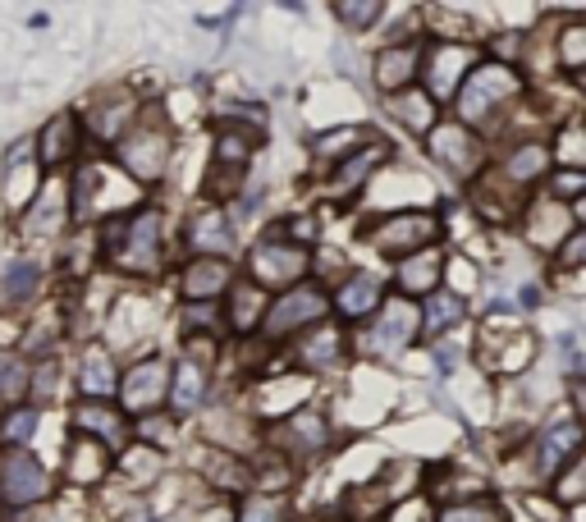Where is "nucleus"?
<instances>
[{
	"instance_id": "obj_1",
	"label": "nucleus",
	"mask_w": 586,
	"mask_h": 522,
	"mask_svg": "<svg viewBox=\"0 0 586 522\" xmlns=\"http://www.w3.org/2000/svg\"><path fill=\"white\" fill-rule=\"evenodd\" d=\"M42 490H46V472L37 458L10 454L0 463V495L10 504H33V500H42Z\"/></svg>"
},
{
	"instance_id": "obj_2",
	"label": "nucleus",
	"mask_w": 586,
	"mask_h": 522,
	"mask_svg": "<svg viewBox=\"0 0 586 522\" xmlns=\"http://www.w3.org/2000/svg\"><path fill=\"white\" fill-rule=\"evenodd\" d=\"M298 271H303V252L284 248V243H261L252 252V275L261 284H289Z\"/></svg>"
},
{
	"instance_id": "obj_3",
	"label": "nucleus",
	"mask_w": 586,
	"mask_h": 522,
	"mask_svg": "<svg viewBox=\"0 0 586 522\" xmlns=\"http://www.w3.org/2000/svg\"><path fill=\"white\" fill-rule=\"evenodd\" d=\"M513 92V78L504 74V69H481L472 83H467V101H463V110L477 120V115H486L490 106H500L504 97Z\"/></svg>"
},
{
	"instance_id": "obj_4",
	"label": "nucleus",
	"mask_w": 586,
	"mask_h": 522,
	"mask_svg": "<svg viewBox=\"0 0 586 522\" xmlns=\"http://www.w3.org/2000/svg\"><path fill=\"white\" fill-rule=\"evenodd\" d=\"M312 316H321V298L312 294V289H298L293 298H284L280 307H275V321L271 330H293V326H307Z\"/></svg>"
},
{
	"instance_id": "obj_5",
	"label": "nucleus",
	"mask_w": 586,
	"mask_h": 522,
	"mask_svg": "<svg viewBox=\"0 0 586 522\" xmlns=\"http://www.w3.org/2000/svg\"><path fill=\"white\" fill-rule=\"evenodd\" d=\"M161 362H147V367L133 371V381H129V403L133 408H152L156 399H161Z\"/></svg>"
},
{
	"instance_id": "obj_6",
	"label": "nucleus",
	"mask_w": 586,
	"mask_h": 522,
	"mask_svg": "<svg viewBox=\"0 0 586 522\" xmlns=\"http://www.w3.org/2000/svg\"><path fill=\"white\" fill-rule=\"evenodd\" d=\"M225 280H229V271L220 266V261H202V266H193V271H188V294H193V298H211V294H220V289H225Z\"/></svg>"
},
{
	"instance_id": "obj_7",
	"label": "nucleus",
	"mask_w": 586,
	"mask_h": 522,
	"mask_svg": "<svg viewBox=\"0 0 586 522\" xmlns=\"http://www.w3.org/2000/svg\"><path fill=\"white\" fill-rule=\"evenodd\" d=\"M577 426L573 422H559L550 426V440H545V472H559V458L564 454H577Z\"/></svg>"
},
{
	"instance_id": "obj_8",
	"label": "nucleus",
	"mask_w": 586,
	"mask_h": 522,
	"mask_svg": "<svg viewBox=\"0 0 586 522\" xmlns=\"http://www.w3.org/2000/svg\"><path fill=\"white\" fill-rule=\"evenodd\" d=\"M376 298H380V284L371 280V275H358V280H353L344 294H339V307H344L348 316H362L367 307H376Z\"/></svg>"
},
{
	"instance_id": "obj_9",
	"label": "nucleus",
	"mask_w": 586,
	"mask_h": 522,
	"mask_svg": "<svg viewBox=\"0 0 586 522\" xmlns=\"http://www.w3.org/2000/svg\"><path fill=\"white\" fill-rule=\"evenodd\" d=\"M110 385H115V371H110V358L101 353V348H92L83 362V390L87 394H110Z\"/></svg>"
},
{
	"instance_id": "obj_10",
	"label": "nucleus",
	"mask_w": 586,
	"mask_h": 522,
	"mask_svg": "<svg viewBox=\"0 0 586 522\" xmlns=\"http://www.w3.org/2000/svg\"><path fill=\"white\" fill-rule=\"evenodd\" d=\"M431 234V220H422V216H413V220H394L385 234H380V248H390V252H399V248H408V239H426Z\"/></svg>"
},
{
	"instance_id": "obj_11",
	"label": "nucleus",
	"mask_w": 586,
	"mask_h": 522,
	"mask_svg": "<svg viewBox=\"0 0 586 522\" xmlns=\"http://www.w3.org/2000/svg\"><path fill=\"white\" fill-rule=\"evenodd\" d=\"M37 289V266L33 261H14L10 271H5V284H0V294L10 298V303H19V298H28Z\"/></svg>"
},
{
	"instance_id": "obj_12",
	"label": "nucleus",
	"mask_w": 586,
	"mask_h": 522,
	"mask_svg": "<svg viewBox=\"0 0 586 522\" xmlns=\"http://www.w3.org/2000/svg\"><path fill=\"white\" fill-rule=\"evenodd\" d=\"M413 335V312H408V307H390V312H385V321H380V348H399L403 339Z\"/></svg>"
},
{
	"instance_id": "obj_13",
	"label": "nucleus",
	"mask_w": 586,
	"mask_h": 522,
	"mask_svg": "<svg viewBox=\"0 0 586 522\" xmlns=\"http://www.w3.org/2000/svg\"><path fill=\"white\" fill-rule=\"evenodd\" d=\"M193 239H197V248H202V252H225L229 248V225L220 220V211H211V216L197 220Z\"/></svg>"
},
{
	"instance_id": "obj_14",
	"label": "nucleus",
	"mask_w": 586,
	"mask_h": 522,
	"mask_svg": "<svg viewBox=\"0 0 586 522\" xmlns=\"http://www.w3.org/2000/svg\"><path fill=\"white\" fill-rule=\"evenodd\" d=\"M440 271V261L426 252V257H417V261H408L399 271V280H403V289H431V275Z\"/></svg>"
},
{
	"instance_id": "obj_15",
	"label": "nucleus",
	"mask_w": 586,
	"mask_h": 522,
	"mask_svg": "<svg viewBox=\"0 0 586 522\" xmlns=\"http://www.w3.org/2000/svg\"><path fill=\"white\" fill-rule=\"evenodd\" d=\"M197 399H202V371L188 362V367H179V390H174V403H179V408H197Z\"/></svg>"
},
{
	"instance_id": "obj_16",
	"label": "nucleus",
	"mask_w": 586,
	"mask_h": 522,
	"mask_svg": "<svg viewBox=\"0 0 586 522\" xmlns=\"http://www.w3.org/2000/svg\"><path fill=\"white\" fill-rule=\"evenodd\" d=\"M545 161H550V156H545V147H522V152L509 161V174H513V179H536Z\"/></svg>"
},
{
	"instance_id": "obj_17",
	"label": "nucleus",
	"mask_w": 586,
	"mask_h": 522,
	"mask_svg": "<svg viewBox=\"0 0 586 522\" xmlns=\"http://www.w3.org/2000/svg\"><path fill=\"white\" fill-rule=\"evenodd\" d=\"M458 298H449V294H440V298H431V312H426V326L431 330H440V326H454L458 321Z\"/></svg>"
},
{
	"instance_id": "obj_18",
	"label": "nucleus",
	"mask_w": 586,
	"mask_h": 522,
	"mask_svg": "<svg viewBox=\"0 0 586 522\" xmlns=\"http://www.w3.org/2000/svg\"><path fill=\"white\" fill-rule=\"evenodd\" d=\"M33 431H37V413H33V408H19V413H10V422H5V440H14V445H19V440H28Z\"/></svg>"
},
{
	"instance_id": "obj_19",
	"label": "nucleus",
	"mask_w": 586,
	"mask_h": 522,
	"mask_svg": "<svg viewBox=\"0 0 586 522\" xmlns=\"http://www.w3.org/2000/svg\"><path fill=\"white\" fill-rule=\"evenodd\" d=\"M78 422L87 426V431H97V435H115V417H106V413H97V408H78Z\"/></svg>"
},
{
	"instance_id": "obj_20",
	"label": "nucleus",
	"mask_w": 586,
	"mask_h": 522,
	"mask_svg": "<svg viewBox=\"0 0 586 522\" xmlns=\"http://www.w3.org/2000/svg\"><path fill=\"white\" fill-rule=\"evenodd\" d=\"M243 522H280V504L275 500H248Z\"/></svg>"
},
{
	"instance_id": "obj_21",
	"label": "nucleus",
	"mask_w": 586,
	"mask_h": 522,
	"mask_svg": "<svg viewBox=\"0 0 586 522\" xmlns=\"http://www.w3.org/2000/svg\"><path fill=\"white\" fill-rule=\"evenodd\" d=\"M339 19H353V28H371V19L380 14V5H339Z\"/></svg>"
},
{
	"instance_id": "obj_22",
	"label": "nucleus",
	"mask_w": 586,
	"mask_h": 522,
	"mask_svg": "<svg viewBox=\"0 0 586 522\" xmlns=\"http://www.w3.org/2000/svg\"><path fill=\"white\" fill-rule=\"evenodd\" d=\"M445 522H500V513L486 509V504H481V509H449Z\"/></svg>"
}]
</instances>
